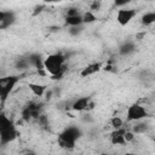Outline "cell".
I'll list each match as a JSON object with an SVG mask.
<instances>
[{"mask_svg":"<svg viewBox=\"0 0 155 155\" xmlns=\"http://www.w3.org/2000/svg\"><path fill=\"white\" fill-rule=\"evenodd\" d=\"M84 25L85 24H80V25H73L68 28V33L71 36H79L82 31H84Z\"/></svg>","mask_w":155,"mask_h":155,"instance_id":"21","label":"cell"},{"mask_svg":"<svg viewBox=\"0 0 155 155\" xmlns=\"http://www.w3.org/2000/svg\"><path fill=\"white\" fill-rule=\"evenodd\" d=\"M41 105H42V104L35 103V102L29 103V104L25 105L24 109L22 110V117H23L25 121H30V120L38 119L39 115L41 114Z\"/></svg>","mask_w":155,"mask_h":155,"instance_id":"6","label":"cell"},{"mask_svg":"<svg viewBox=\"0 0 155 155\" xmlns=\"http://www.w3.org/2000/svg\"><path fill=\"white\" fill-rule=\"evenodd\" d=\"M102 68V63L99 62H94V63H90L87 64L85 68H82V70L80 71V76L81 78H87V76H91L96 73H98Z\"/></svg>","mask_w":155,"mask_h":155,"instance_id":"11","label":"cell"},{"mask_svg":"<svg viewBox=\"0 0 155 155\" xmlns=\"http://www.w3.org/2000/svg\"><path fill=\"white\" fill-rule=\"evenodd\" d=\"M91 97L88 96H84V97H79L76 98L71 104H70V109L74 110V111H78V113H82L85 110H87L88 108V104L91 102Z\"/></svg>","mask_w":155,"mask_h":155,"instance_id":"7","label":"cell"},{"mask_svg":"<svg viewBox=\"0 0 155 155\" xmlns=\"http://www.w3.org/2000/svg\"><path fill=\"white\" fill-rule=\"evenodd\" d=\"M147 117H149V111L142 104L133 103L126 110V120L127 121H133L134 122V121L144 120Z\"/></svg>","mask_w":155,"mask_h":155,"instance_id":"4","label":"cell"},{"mask_svg":"<svg viewBox=\"0 0 155 155\" xmlns=\"http://www.w3.org/2000/svg\"><path fill=\"white\" fill-rule=\"evenodd\" d=\"M17 137H18V131H17L16 126H13V127H11V128L0 133V144L6 145V144L13 142Z\"/></svg>","mask_w":155,"mask_h":155,"instance_id":"9","label":"cell"},{"mask_svg":"<svg viewBox=\"0 0 155 155\" xmlns=\"http://www.w3.org/2000/svg\"><path fill=\"white\" fill-rule=\"evenodd\" d=\"M27 59H28L30 67H35L38 70L44 69V59L41 58V56L39 53H30L27 56Z\"/></svg>","mask_w":155,"mask_h":155,"instance_id":"12","label":"cell"},{"mask_svg":"<svg viewBox=\"0 0 155 155\" xmlns=\"http://www.w3.org/2000/svg\"><path fill=\"white\" fill-rule=\"evenodd\" d=\"M64 22H65V24H67L68 27L84 24V23H82V15L79 13V15H74V16H65Z\"/></svg>","mask_w":155,"mask_h":155,"instance_id":"17","label":"cell"},{"mask_svg":"<svg viewBox=\"0 0 155 155\" xmlns=\"http://www.w3.org/2000/svg\"><path fill=\"white\" fill-rule=\"evenodd\" d=\"M80 11L78 7H70L67 10V16H74V15H79Z\"/></svg>","mask_w":155,"mask_h":155,"instance_id":"26","label":"cell"},{"mask_svg":"<svg viewBox=\"0 0 155 155\" xmlns=\"http://www.w3.org/2000/svg\"><path fill=\"white\" fill-rule=\"evenodd\" d=\"M136 44L131 40H127V41H124L120 46H119V54L120 56H124V57H127V56H131L136 52Z\"/></svg>","mask_w":155,"mask_h":155,"instance_id":"10","label":"cell"},{"mask_svg":"<svg viewBox=\"0 0 155 155\" xmlns=\"http://www.w3.org/2000/svg\"><path fill=\"white\" fill-rule=\"evenodd\" d=\"M80 137H81V130L75 125H70L59 133L58 145L63 149H73Z\"/></svg>","mask_w":155,"mask_h":155,"instance_id":"2","label":"cell"},{"mask_svg":"<svg viewBox=\"0 0 155 155\" xmlns=\"http://www.w3.org/2000/svg\"><path fill=\"white\" fill-rule=\"evenodd\" d=\"M45 2H58V1H61V0H44Z\"/></svg>","mask_w":155,"mask_h":155,"instance_id":"28","label":"cell"},{"mask_svg":"<svg viewBox=\"0 0 155 155\" xmlns=\"http://www.w3.org/2000/svg\"><path fill=\"white\" fill-rule=\"evenodd\" d=\"M97 21V17H96V15L93 13V11H86L85 13H82V23L86 25V24H91V23H93V22H96Z\"/></svg>","mask_w":155,"mask_h":155,"instance_id":"20","label":"cell"},{"mask_svg":"<svg viewBox=\"0 0 155 155\" xmlns=\"http://www.w3.org/2000/svg\"><path fill=\"white\" fill-rule=\"evenodd\" d=\"M148 130H149V124H148L147 121H143V120L134 121V125L131 127V131H132L134 134H142V133H145Z\"/></svg>","mask_w":155,"mask_h":155,"instance_id":"14","label":"cell"},{"mask_svg":"<svg viewBox=\"0 0 155 155\" xmlns=\"http://www.w3.org/2000/svg\"><path fill=\"white\" fill-rule=\"evenodd\" d=\"M65 61L67 57L63 53H51L46 58H44V69L47 74L51 75V79L59 80L64 75L65 71Z\"/></svg>","mask_w":155,"mask_h":155,"instance_id":"1","label":"cell"},{"mask_svg":"<svg viewBox=\"0 0 155 155\" xmlns=\"http://www.w3.org/2000/svg\"><path fill=\"white\" fill-rule=\"evenodd\" d=\"M148 1H151V0H148Z\"/></svg>","mask_w":155,"mask_h":155,"instance_id":"29","label":"cell"},{"mask_svg":"<svg viewBox=\"0 0 155 155\" xmlns=\"http://www.w3.org/2000/svg\"><path fill=\"white\" fill-rule=\"evenodd\" d=\"M80 119H81V121L85 122V124H92V122H93V116H92L90 113H84Z\"/></svg>","mask_w":155,"mask_h":155,"instance_id":"23","label":"cell"},{"mask_svg":"<svg viewBox=\"0 0 155 155\" xmlns=\"http://www.w3.org/2000/svg\"><path fill=\"white\" fill-rule=\"evenodd\" d=\"M110 126L113 128H119V127H122L124 126V120L120 117V116H113L110 119Z\"/></svg>","mask_w":155,"mask_h":155,"instance_id":"22","label":"cell"},{"mask_svg":"<svg viewBox=\"0 0 155 155\" xmlns=\"http://www.w3.org/2000/svg\"><path fill=\"white\" fill-rule=\"evenodd\" d=\"M28 87L29 90L31 91V93L36 97H42L45 94V92L47 91V87L46 85H42V84H36V82H29L28 84Z\"/></svg>","mask_w":155,"mask_h":155,"instance_id":"13","label":"cell"},{"mask_svg":"<svg viewBox=\"0 0 155 155\" xmlns=\"http://www.w3.org/2000/svg\"><path fill=\"white\" fill-rule=\"evenodd\" d=\"M125 131L126 128L122 126V127H119V128H114V131L110 133V142L113 145H125L126 144V140H125Z\"/></svg>","mask_w":155,"mask_h":155,"instance_id":"8","label":"cell"},{"mask_svg":"<svg viewBox=\"0 0 155 155\" xmlns=\"http://www.w3.org/2000/svg\"><path fill=\"white\" fill-rule=\"evenodd\" d=\"M155 22V12L154 11H150V12H145L142 18H140V23L145 27H149L153 23Z\"/></svg>","mask_w":155,"mask_h":155,"instance_id":"18","label":"cell"},{"mask_svg":"<svg viewBox=\"0 0 155 155\" xmlns=\"http://www.w3.org/2000/svg\"><path fill=\"white\" fill-rule=\"evenodd\" d=\"M132 0H114V5L116 7H124L126 5H128Z\"/></svg>","mask_w":155,"mask_h":155,"instance_id":"25","label":"cell"},{"mask_svg":"<svg viewBox=\"0 0 155 155\" xmlns=\"http://www.w3.org/2000/svg\"><path fill=\"white\" fill-rule=\"evenodd\" d=\"M15 22H16V15H15V12L6 11L5 17H4V19H2V22L0 24V29H7L12 24H15Z\"/></svg>","mask_w":155,"mask_h":155,"instance_id":"15","label":"cell"},{"mask_svg":"<svg viewBox=\"0 0 155 155\" xmlns=\"http://www.w3.org/2000/svg\"><path fill=\"white\" fill-rule=\"evenodd\" d=\"M137 15V11L134 8H122L120 7L116 12V22L121 27H126Z\"/></svg>","mask_w":155,"mask_h":155,"instance_id":"5","label":"cell"},{"mask_svg":"<svg viewBox=\"0 0 155 155\" xmlns=\"http://www.w3.org/2000/svg\"><path fill=\"white\" fill-rule=\"evenodd\" d=\"M19 81V76L17 75H7L0 76V104L4 105L8 99L11 92L16 87Z\"/></svg>","mask_w":155,"mask_h":155,"instance_id":"3","label":"cell"},{"mask_svg":"<svg viewBox=\"0 0 155 155\" xmlns=\"http://www.w3.org/2000/svg\"><path fill=\"white\" fill-rule=\"evenodd\" d=\"M5 13H6V11H1L0 10V24H1L2 19H4V17H5Z\"/></svg>","mask_w":155,"mask_h":155,"instance_id":"27","label":"cell"},{"mask_svg":"<svg viewBox=\"0 0 155 155\" xmlns=\"http://www.w3.org/2000/svg\"><path fill=\"white\" fill-rule=\"evenodd\" d=\"M29 67H30V64H29L27 57H21V58H18V59L16 61V63H15V68H16L17 70H19V71H23V70L28 69Z\"/></svg>","mask_w":155,"mask_h":155,"instance_id":"19","label":"cell"},{"mask_svg":"<svg viewBox=\"0 0 155 155\" xmlns=\"http://www.w3.org/2000/svg\"><path fill=\"white\" fill-rule=\"evenodd\" d=\"M124 137H125V140H126V143H130V142H132L133 139H134V137H136V134L131 131V130H127L126 128V131H125V134H124Z\"/></svg>","mask_w":155,"mask_h":155,"instance_id":"24","label":"cell"},{"mask_svg":"<svg viewBox=\"0 0 155 155\" xmlns=\"http://www.w3.org/2000/svg\"><path fill=\"white\" fill-rule=\"evenodd\" d=\"M13 126H15L13 121L5 113L1 111L0 113V133L6 131V130H8V128H11V127H13Z\"/></svg>","mask_w":155,"mask_h":155,"instance_id":"16","label":"cell"}]
</instances>
